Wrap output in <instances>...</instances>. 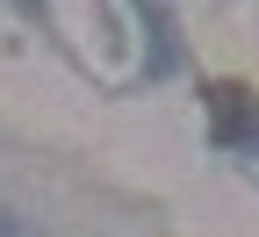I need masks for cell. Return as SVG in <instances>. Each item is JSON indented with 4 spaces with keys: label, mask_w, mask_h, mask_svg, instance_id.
I'll use <instances>...</instances> for the list:
<instances>
[{
    "label": "cell",
    "mask_w": 259,
    "mask_h": 237,
    "mask_svg": "<svg viewBox=\"0 0 259 237\" xmlns=\"http://www.w3.org/2000/svg\"><path fill=\"white\" fill-rule=\"evenodd\" d=\"M209 129L223 144H238L245 129H252V93L245 86H209Z\"/></svg>",
    "instance_id": "obj_1"
}]
</instances>
